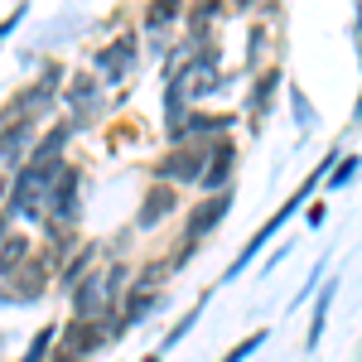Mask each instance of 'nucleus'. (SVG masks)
Instances as JSON below:
<instances>
[{"label":"nucleus","mask_w":362,"mask_h":362,"mask_svg":"<svg viewBox=\"0 0 362 362\" xmlns=\"http://www.w3.org/2000/svg\"><path fill=\"white\" fill-rule=\"evenodd\" d=\"M203 155H198V150H174V155H169V160H160V174H165V179H198V184H203Z\"/></svg>","instance_id":"nucleus-7"},{"label":"nucleus","mask_w":362,"mask_h":362,"mask_svg":"<svg viewBox=\"0 0 362 362\" xmlns=\"http://www.w3.org/2000/svg\"><path fill=\"white\" fill-rule=\"evenodd\" d=\"M353 116H358V121H362V102H358V112H353Z\"/></svg>","instance_id":"nucleus-23"},{"label":"nucleus","mask_w":362,"mask_h":362,"mask_svg":"<svg viewBox=\"0 0 362 362\" xmlns=\"http://www.w3.org/2000/svg\"><path fill=\"white\" fill-rule=\"evenodd\" d=\"M290 102H295V116H300V126H309V121H314V112H309V97L300 92V87H295V92H290Z\"/></svg>","instance_id":"nucleus-20"},{"label":"nucleus","mask_w":362,"mask_h":362,"mask_svg":"<svg viewBox=\"0 0 362 362\" xmlns=\"http://www.w3.org/2000/svg\"><path fill=\"white\" fill-rule=\"evenodd\" d=\"M174 15H179V5H174V0H160V5H150V25H155V29L169 25Z\"/></svg>","instance_id":"nucleus-19"},{"label":"nucleus","mask_w":362,"mask_h":362,"mask_svg":"<svg viewBox=\"0 0 362 362\" xmlns=\"http://www.w3.org/2000/svg\"><path fill=\"white\" fill-rule=\"evenodd\" d=\"M29 136H34V126H15V131H5V136H0V160H5V165H15V160H20V150L29 145Z\"/></svg>","instance_id":"nucleus-12"},{"label":"nucleus","mask_w":362,"mask_h":362,"mask_svg":"<svg viewBox=\"0 0 362 362\" xmlns=\"http://www.w3.org/2000/svg\"><path fill=\"white\" fill-rule=\"evenodd\" d=\"M29 256V237H5V247H0V280H10L20 266H25Z\"/></svg>","instance_id":"nucleus-11"},{"label":"nucleus","mask_w":362,"mask_h":362,"mask_svg":"<svg viewBox=\"0 0 362 362\" xmlns=\"http://www.w3.org/2000/svg\"><path fill=\"white\" fill-rule=\"evenodd\" d=\"M44 285H49V271H44L39 261H25L10 280H0V300H5V305H29V300L44 295Z\"/></svg>","instance_id":"nucleus-2"},{"label":"nucleus","mask_w":362,"mask_h":362,"mask_svg":"<svg viewBox=\"0 0 362 362\" xmlns=\"http://www.w3.org/2000/svg\"><path fill=\"white\" fill-rule=\"evenodd\" d=\"M334 305V285H324V295H319V305H314V324H309V353L319 348V338H324V314Z\"/></svg>","instance_id":"nucleus-13"},{"label":"nucleus","mask_w":362,"mask_h":362,"mask_svg":"<svg viewBox=\"0 0 362 362\" xmlns=\"http://www.w3.org/2000/svg\"><path fill=\"white\" fill-rule=\"evenodd\" d=\"M261 343H266V329H256V334H251L247 343H237V348H232V353H227L223 362H242V358H251V353H256Z\"/></svg>","instance_id":"nucleus-17"},{"label":"nucleus","mask_w":362,"mask_h":362,"mask_svg":"<svg viewBox=\"0 0 362 362\" xmlns=\"http://www.w3.org/2000/svg\"><path fill=\"white\" fill-rule=\"evenodd\" d=\"M227 208H232V198H227V194H208L203 203H198L194 218H189V242H184V251H179V261H189V251H194L198 242H203V237L227 218Z\"/></svg>","instance_id":"nucleus-3"},{"label":"nucleus","mask_w":362,"mask_h":362,"mask_svg":"<svg viewBox=\"0 0 362 362\" xmlns=\"http://www.w3.org/2000/svg\"><path fill=\"white\" fill-rule=\"evenodd\" d=\"M208 160H213V165L203 169V189H208V194H223V184L232 179V165H237V150H232V145H213Z\"/></svg>","instance_id":"nucleus-5"},{"label":"nucleus","mask_w":362,"mask_h":362,"mask_svg":"<svg viewBox=\"0 0 362 362\" xmlns=\"http://www.w3.org/2000/svg\"><path fill=\"white\" fill-rule=\"evenodd\" d=\"M54 348V329H39L34 334V343H29V353H25V362H44V353Z\"/></svg>","instance_id":"nucleus-15"},{"label":"nucleus","mask_w":362,"mask_h":362,"mask_svg":"<svg viewBox=\"0 0 362 362\" xmlns=\"http://www.w3.org/2000/svg\"><path fill=\"white\" fill-rule=\"evenodd\" d=\"M131 58H136L131 39H121V44H112V49H102V54H97V68L107 73V83H121V73L131 68Z\"/></svg>","instance_id":"nucleus-8"},{"label":"nucleus","mask_w":362,"mask_h":362,"mask_svg":"<svg viewBox=\"0 0 362 362\" xmlns=\"http://www.w3.org/2000/svg\"><path fill=\"white\" fill-rule=\"evenodd\" d=\"M121 276H126V271H97V276H83V285L73 290L78 319L97 324V314H107V300H112V290L121 285Z\"/></svg>","instance_id":"nucleus-1"},{"label":"nucleus","mask_w":362,"mask_h":362,"mask_svg":"<svg viewBox=\"0 0 362 362\" xmlns=\"http://www.w3.org/2000/svg\"><path fill=\"white\" fill-rule=\"evenodd\" d=\"M194 319H198V309H194V314H184V319H179V324H174V334H169V343H165V348H174V343H179V338L189 334V329H194Z\"/></svg>","instance_id":"nucleus-21"},{"label":"nucleus","mask_w":362,"mask_h":362,"mask_svg":"<svg viewBox=\"0 0 362 362\" xmlns=\"http://www.w3.org/2000/svg\"><path fill=\"white\" fill-rule=\"evenodd\" d=\"M155 276H160V271H150V276L140 280L136 290H131V300H126V319H121V329H126V324H140V319H145V309H150V300H155Z\"/></svg>","instance_id":"nucleus-9"},{"label":"nucleus","mask_w":362,"mask_h":362,"mask_svg":"<svg viewBox=\"0 0 362 362\" xmlns=\"http://www.w3.org/2000/svg\"><path fill=\"white\" fill-rule=\"evenodd\" d=\"M362 169V160L358 155H343V160H338V169H334V179H329V184H334V189H343V184H348V179H353V174H358Z\"/></svg>","instance_id":"nucleus-16"},{"label":"nucleus","mask_w":362,"mask_h":362,"mask_svg":"<svg viewBox=\"0 0 362 362\" xmlns=\"http://www.w3.org/2000/svg\"><path fill=\"white\" fill-rule=\"evenodd\" d=\"M102 329L97 324H87V319H73L68 329H63V348H58V358H49V362H83L97 343H102Z\"/></svg>","instance_id":"nucleus-4"},{"label":"nucleus","mask_w":362,"mask_h":362,"mask_svg":"<svg viewBox=\"0 0 362 362\" xmlns=\"http://www.w3.org/2000/svg\"><path fill=\"white\" fill-rule=\"evenodd\" d=\"M280 83V73H266V78H261V83H256V97H251V112L261 116L266 112V97H271V87Z\"/></svg>","instance_id":"nucleus-18"},{"label":"nucleus","mask_w":362,"mask_h":362,"mask_svg":"<svg viewBox=\"0 0 362 362\" xmlns=\"http://www.w3.org/2000/svg\"><path fill=\"white\" fill-rule=\"evenodd\" d=\"M232 121H237V116H208V112H194L189 121H184V126H189V131L198 136V131H227Z\"/></svg>","instance_id":"nucleus-14"},{"label":"nucleus","mask_w":362,"mask_h":362,"mask_svg":"<svg viewBox=\"0 0 362 362\" xmlns=\"http://www.w3.org/2000/svg\"><path fill=\"white\" fill-rule=\"evenodd\" d=\"M165 213H174V189H150L140 203V227H155Z\"/></svg>","instance_id":"nucleus-10"},{"label":"nucleus","mask_w":362,"mask_h":362,"mask_svg":"<svg viewBox=\"0 0 362 362\" xmlns=\"http://www.w3.org/2000/svg\"><path fill=\"white\" fill-rule=\"evenodd\" d=\"M49 213L54 218H73L78 213V169H63L54 184V194H49Z\"/></svg>","instance_id":"nucleus-6"},{"label":"nucleus","mask_w":362,"mask_h":362,"mask_svg":"<svg viewBox=\"0 0 362 362\" xmlns=\"http://www.w3.org/2000/svg\"><path fill=\"white\" fill-rule=\"evenodd\" d=\"M0 198H5V184H0Z\"/></svg>","instance_id":"nucleus-24"},{"label":"nucleus","mask_w":362,"mask_h":362,"mask_svg":"<svg viewBox=\"0 0 362 362\" xmlns=\"http://www.w3.org/2000/svg\"><path fill=\"white\" fill-rule=\"evenodd\" d=\"M0 247H5V213H0Z\"/></svg>","instance_id":"nucleus-22"}]
</instances>
